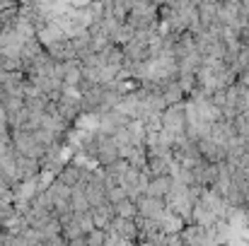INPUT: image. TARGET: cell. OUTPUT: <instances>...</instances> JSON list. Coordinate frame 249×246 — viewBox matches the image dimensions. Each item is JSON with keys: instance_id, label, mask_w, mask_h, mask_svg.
I'll list each match as a JSON object with an SVG mask.
<instances>
[{"instance_id": "6da1fadb", "label": "cell", "mask_w": 249, "mask_h": 246, "mask_svg": "<svg viewBox=\"0 0 249 246\" xmlns=\"http://www.w3.org/2000/svg\"><path fill=\"white\" fill-rule=\"evenodd\" d=\"M186 123H189L186 104H169L162 111V116H160V128L165 131L172 140L186 135Z\"/></svg>"}, {"instance_id": "3957f363", "label": "cell", "mask_w": 249, "mask_h": 246, "mask_svg": "<svg viewBox=\"0 0 249 246\" xmlns=\"http://www.w3.org/2000/svg\"><path fill=\"white\" fill-rule=\"evenodd\" d=\"M114 205V215L116 217H138V205L133 198H124L119 203H111Z\"/></svg>"}, {"instance_id": "277c9868", "label": "cell", "mask_w": 249, "mask_h": 246, "mask_svg": "<svg viewBox=\"0 0 249 246\" xmlns=\"http://www.w3.org/2000/svg\"><path fill=\"white\" fill-rule=\"evenodd\" d=\"M107 244H109V230L94 227V230L87 234V246H107Z\"/></svg>"}, {"instance_id": "5b68a950", "label": "cell", "mask_w": 249, "mask_h": 246, "mask_svg": "<svg viewBox=\"0 0 249 246\" xmlns=\"http://www.w3.org/2000/svg\"><path fill=\"white\" fill-rule=\"evenodd\" d=\"M235 131H237L240 138H245L249 143V114H240V116L235 118Z\"/></svg>"}, {"instance_id": "7a4b0ae2", "label": "cell", "mask_w": 249, "mask_h": 246, "mask_svg": "<svg viewBox=\"0 0 249 246\" xmlns=\"http://www.w3.org/2000/svg\"><path fill=\"white\" fill-rule=\"evenodd\" d=\"M172 186H174V179H172V176H155V179L148 181L145 193L153 196V198H162V200H167V196L172 193Z\"/></svg>"}]
</instances>
